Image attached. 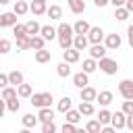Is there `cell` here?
<instances>
[{
  "label": "cell",
  "instance_id": "obj_38",
  "mask_svg": "<svg viewBox=\"0 0 133 133\" xmlns=\"http://www.w3.org/2000/svg\"><path fill=\"white\" fill-rule=\"evenodd\" d=\"M44 46H46V39L42 35H33L31 37V50H42Z\"/></svg>",
  "mask_w": 133,
  "mask_h": 133
},
{
  "label": "cell",
  "instance_id": "obj_19",
  "mask_svg": "<svg viewBox=\"0 0 133 133\" xmlns=\"http://www.w3.org/2000/svg\"><path fill=\"white\" fill-rule=\"evenodd\" d=\"M37 121H39V123H52V121H54V110H52L50 106H48V108H39Z\"/></svg>",
  "mask_w": 133,
  "mask_h": 133
},
{
  "label": "cell",
  "instance_id": "obj_29",
  "mask_svg": "<svg viewBox=\"0 0 133 133\" xmlns=\"http://www.w3.org/2000/svg\"><path fill=\"white\" fill-rule=\"evenodd\" d=\"M96 69H98V60H96V58H91V56H89V58H85V60H83V73L91 75Z\"/></svg>",
  "mask_w": 133,
  "mask_h": 133
},
{
  "label": "cell",
  "instance_id": "obj_8",
  "mask_svg": "<svg viewBox=\"0 0 133 133\" xmlns=\"http://www.w3.org/2000/svg\"><path fill=\"white\" fill-rule=\"evenodd\" d=\"M73 85H75L77 89H83L85 85H89V75L83 73V71L75 73V75H73Z\"/></svg>",
  "mask_w": 133,
  "mask_h": 133
},
{
  "label": "cell",
  "instance_id": "obj_50",
  "mask_svg": "<svg viewBox=\"0 0 133 133\" xmlns=\"http://www.w3.org/2000/svg\"><path fill=\"white\" fill-rule=\"evenodd\" d=\"M125 2H127V0H110V4H112L114 8H118V6H125Z\"/></svg>",
  "mask_w": 133,
  "mask_h": 133
},
{
  "label": "cell",
  "instance_id": "obj_15",
  "mask_svg": "<svg viewBox=\"0 0 133 133\" xmlns=\"http://www.w3.org/2000/svg\"><path fill=\"white\" fill-rule=\"evenodd\" d=\"M69 8L73 15H83L85 12V0H66Z\"/></svg>",
  "mask_w": 133,
  "mask_h": 133
},
{
  "label": "cell",
  "instance_id": "obj_30",
  "mask_svg": "<svg viewBox=\"0 0 133 133\" xmlns=\"http://www.w3.org/2000/svg\"><path fill=\"white\" fill-rule=\"evenodd\" d=\"M17 94H19V98H31L33 96V87L29 83H21L17 87Z\"/></svg>",
  "mask_w": 133,
  "mask_h": 133
},
{
  "label": "cell",
  "instance_id": "obj_20",
  "mask_svg": "<svg viewBox=\"0 0 133 133\" xmlns=\"http://www.w3.org/2000/svg\"><path fill=\"white\" fill-rule=\"evenodd\" d=\"M12 12H15L17 17H23V15H27V12H29V4H27L25 0H17V2L12 4Z\"/></svg>",
  "mask_w": 133,
  "mask_h": 133
},
{
  "label": "cell",
  "instance_id": "obj_47",
  "mask_svg": "<svg viewBox=\"0 0 133 133\" xmlns=\"http://www.w3.org/2000/svg\"><path fill=\"white\" fill-rule=\"evenodd\" d=\"M102 133H116V129H114L112 125H104V127H102Z\"/></svg>",
  "mask_w": 133,
  "mask_h": 133
},
{
  "label": "cell",
  "instance_id": "obj_39",
  "mask_svg": "<svg viewBox=\"0 0 133 133\" xmlns=\"http://www.w3.org/2000/svg\"><path fill=\"white\" fill-rule=\"evenodd\" d=\"M19 108H21L19 96H17V98H12V100H6V110H8V112H17Z\"/></svg>",
  "mask_w": 133,
  "mask_h": 133
},
{
  "label": "cell",
  "instance_id": "obj_10",
  "mask_svg": "<svg viewBox=\"0 0 133 133\" xmlns=\"http://www.w3.org/2000/svg\"><path fill=\"white\" fill-rule=\"evenodd\" d=\"M15 25H17V15H15L12 10L0 15V29H4V27H15Z\"/></svg>",
  "mask_w": 133,
  "mask_h": 133
},
{
  "label": "cell",
  "instance_id": "obj_52",
  "mask_svg": "<svg viewBox=\"0 0 133 133\" xmlns=\"http://www.w3.org/2000/svg\"><path fill=\"white\" fill-rule=\"evenodd\" d=\"M19 133H33V131H31V129H27V127H23V129H21Z\"/></svg>",
  "mask_w": 133,
  "mask_h": 133
},
{
  "label": "cell",
  "instance_id": "obj_9",
  "mask_svg": "<svg viewBox=\"0 0 133 133\" xmlns=\"http://www.w3.org/2000/svg\"><path fill=\"white\" fill-rule=\"evenodd\" d=\"M125 123H127V114H125L123 110L112 112V121H110V125H112L114 129H125Z\"/></svg>",
  "mask_w": 133,
  "mask_h": 133
},
{
  "label": "cell",
  "instance_id": "obj_13",
  "mask_svg": "<svg viewBox=\"0 0 133 133\" xmlns=\"http://www.w3.org/2000/svg\"><path fill=\"white\" fill-rule=\"evenodd\" d=\"M91 29V25L85 21V19H79L75 25H73V31H75V35H87V31Z\"/></svg>",
  "mask_w": 133,
  "mask_h": 133
},
{
  "label": "cell",
  "instance_id": "obj_31",
  "mask_svg": "<svg viewBox=\"0 0 133 133\" xmlns=\"http://www.w3.org/2000/svg\"><path fill=\"white\" fill-rule=\"evenodd\" d=\"M102 127H104V125H102L98 118H89V121H87V125H85L87 133H100V131H102Z\"/></svg>",
  "mask_w": 133,
  "mask_h": 133
},
{
  "label": "cell",
  "instance_id": "obj_18",
  "mask_svg": "<svg viewBox=\"0 0 133 133\" xmlns=\"http://www.w3.org/2000/svg\"><path fill=\"white\" fill-rule=\"evenodd\" d=\"M77 110L81 112V116H94V114H96V106H94V102H81V104L77 106Z\"/></svg>",
  "mask_w": 133,
  "mask_h": 133
},
{
  "label": "cell",
  "instance_id": "obj_11",
  "mask_svg": "<svg viewBox=\"0 0 133 133\" xmlns=\"http://www.w3.org/2000/svg\"><path fill=\"white\" fill-rule=\"evenodd\" d=\"M46 10H48V4H46V2L33 0V2L29 4V12H31L33 17H42V15H46Z\"/></svg>",
  "mask_w": 133,
  "mask_h": 133
},
{
  "label": "cell",
  "instance_id": "obj_17",
  "mask_svg": "<svg viewBox=\"0 0 133 133\" xmlns=\"http://www.w3.org/2000/svg\"><path fill=\"white\" fill-rule=\"evenodd\" d=\"M35 62H39V64H46V62H50L52 60V52L50 50H46V48H42V50H35Z\"/></svg>",
  "mask_w": 133,
  "mask_h": 133
},
{
  "label": "cell",
  "instance_id": "obj_57",
  "mask_svg": "<svg viewBox=\"0 0 133 133\" xmlns=\"http://www.w3.org/2000/svg\"><path fill=\"white\" fill-rule=\"evenodd\" d=\"M100 133H102V131H100Z\"/></svg>",
  "mask_w": 133,
  "mask_h": 133
},
{
  "label": "cell",
  "instance_id": "obj_3",
  "mask_svg": "<svg viewBox=\"0 0 133 133\" xmlns=\"http://www.w3.org/2000/svg\"><path fill=\"white\" fill-rule=\"evenodd\" d=\"M98 66H100V71H102L104 75H116V73H118V62H116L114 58H108V56L100 58V60H98Z\"/></svg>",
  "mask_w": 133,
  "mask_h": 133
},
{
  "label": "cell",
  "instance_id": "obj_35",
  "mask_svg": "<svg viewBox=\"0 0 133 133\" xmlns=\"http://www.w3.org/2000/svg\"><path fill=\"white\" fill-rule=\"evenodd\" d=\"M19 94H17V87L15 85H8V87H4L2 89V94H0V98L2 100H12V98H17Z\"/></svg>",
  "mask_w": 133,
  "mask_h": 133
},
{
  "label": "cell",
  "instance_id": "obj_4",
  "mask_svg": "<svg viewBox=\"0 0 133 133\" xmlns=\"http://www.w3.org/2000/svg\"><path fill=\"white\" fill-rule=\"evenodd\" d=\"M121 44H123L121 33H106V37H104V46H106L108 50H118Z\"/></svg>",
  "mask_w": 133,
  "mask_h": 133
},
{
  "label": "cell",
  "instance_id": "obj_49",
  "mask_svg": "<svg viewBox=\"0 0 133 133\" xmlns=\"http://www.w3.org/2000/svg\"><path fill=\"white\" fill-rule=\"evenodd\" d=\"M4 112H6V100H2V98H0V118L4 116Z\"/></svg>",
  "mask_w": 133,
  "mask_h": 133
},
{
  "label": "cell",
  "instance_id": "obj_22",
  "mask_svg": "<svg viewBox=\"0 0 133 133\" xmlns=\"http://www.w3.org/2000/svg\"><path fill=\"white\" fill-rule=\"evenodd\" d=\"M8 83L15 85V87H19L21 83H25V75H23L21 71H10V73H8Z\"/></svg>",
  "mask_w": 133,
  "mask_h": 133
},
{
  "label": "cell",
  "instance_id": "obj_26",
  "mask_svg": "<svg viewBox=\"0 0 133 133\" xmlns=\"http://www.w3.org/2000/svg\"><path fill=\"white\" fill-rule=\"evenodd\" d=\"M56 73H58V77H62V79H66V77H71V64L69 62H58L56 64Z\"/></svg>",
  "mask_w": 133,
  "mask_h": 133
},
{
  "label": "cell",
  "instance_id": "obj_25",
  "mask_svg": "<svg viewBox=\"0 0 133 133\" xmlns=\"http://www.w3.org/2000/svg\"><path fill=\"white\" fill-rule=\"evenodd\" d=\"M25 27H27V35L29 37H33V35H39V29H42V25L33 19V21H27L25 23Z\"/></svg>",
  "mask_w": 133,
  "mask_h": 133
},
{
  "label": "cell",
  "instance_id": "obj_32",
  "mask_svg": "<svg viewBox=\"0 0 133 133\" xmlns=\"http://www.w3.org/2000/svg\"><path fill=\"white\" fill-rule=\"evenodd\" d=\"M64 118H66V123L77 125V123L81 121V112H79V110H75V108H71L69 112H64Z\"/></svg>",
  "mask_w": 133,
  "mask_h": 133
},
{
  "label": "cell",
  "instance_id": "obj_34",
  "mask_svg": "<svg viewBox=\"0 0 133 133\" xmlns=\"http://www.w3.org/2000/svg\"><path fill=\"white\" fill-rule=\"evenodd\" d=\"M114 17H116V21H121V23H125L129 17H131V12L125 8V6H118V8H114Z\"/></svg>",
  "mask_w": 133,
  "mask_h": 133
},
{
  "label": "cell",
  "instance_id": "obj_16",
  "mask_svg": "<svg viewBox=\"0 0 133 133\" xmlns=\"http://www.w3.org/2000/svg\"><path fill=\"white\" fill-rule=\"evenodd\" d=\"M46 15H48L52 21H60V19H62V6H60V4H50L48 10H46Z\"/></svg>",
  "mask_w": 133,
  "mask_h": 133
},
{
  "label": "cell",
  "instance_id": "obj_23",
  "mask_svg": "<svg viewBox=\"0 0 133 133\" xmlns=\"http://www.w3.org/2000/svg\"><path fill=\"white\" fill-rule=\"evenodd\" d=\"M98 102H100V106H108V104H112V100H114V96H112V91H108V89H102L100 94H98V98H96Z\"/></svg>",
  "mask_w": 133,
  "mask_h": 133
},
{
  "label": "cell",
  "instance_id": "obj_48",
  "mask_svg": "<svg viewBox=\"0 0 133 133\" xmlns=\"http://www.w3.org/2000/svg\"><path fill=\"white\" fill-rule=\"evenodd\" d=\"M94 4H96L98 8H104L106 4H110V0H94Z\"/></svg>",
  "mask_w": 133,
  "mask_h": 133
},
{
  "label": "cell",
  "instance_id": "obj_45",
  "mask_svg": "<svg viewBox=\"0 0 133 133\" xmlns=\"http://www.w3.org/2000/svg\"><path fill=\"white\" fill-rule=\"evenodd\" d=\"M127 42H129V46L133 48V25L127 27Z\"/></svg>",
  "mask_w": 133,
  "mask_h": 133
},
{
  "label": "cell",
  "instance_id": "obj_2",
  "mask_svg": "<svg viewBox=\"0 0 133 133\" xmlns=\"http://www.w3.org/2000/svg\"><path fill=\"white\" fill-rule=\"evenodd\" d=\"M52 94L50 91H37V94H33L31 98H29V102H31V106H35V108H48V106H52Z\"/></svg>",
  "mask_w": 133,
  "mask_h": 133
},
{
  "label": "cell",
  "instance_id": "obj_1",
  "mask_svg": "<svg viewBox=\"0 0 133 133\" xmlns=\"http://www.w3.org/2000/svg\"><path fill=\"white\" fill-rule=\"evenodd\" d=\"M56 39H58L60 50H69V48H73V39H75L73 25H69V23H60V25L56 27Z\"/></svg>",
  "mask_w": 133,
  "mask_h": 133
},
{
  "label": "cell",
  "instance_id": "obj_14",
  "mask_svg": "<svg viewBox=\"0 0 133 133\" xmlns=\"http://www.w3.org/2000/svg\"><path fill=\"white\" fill-rule=\"evenodd\" d=\"M62 60H64V62H69V64H75V62H79V50H75V48L62 50Z\"/></svg>",
  "mask_w": 133,
  "mask_h": 133
},
{
  "label": "cell",
  "instance_id": "obj_41",
  "mask_svg": "<svg viewBox=\"0 0 133 133\" xmlns=\"http://www.w3.org/2000/svg\"><path fill=\"white\" fill-rule=\"evenodd\" d=\"M42 133H58V127L56 123H42Z\"/></svg>",
  "mask_w": 133,
  "mask_h": 133
},
{
  "label": "cell",
  "instance_id": "obj_27",
  "mask_svg": "<svg viewBox=\"0 0 133 133\" xmlns=\"http://www.w3.org/2000/svg\"><path fill=\"white\" fill-rule=\"evenodd\" d=\"M56 108H58V112H62V114H64V112H69V110L73 108V100H71L69 96H64V98H60V100H58V106H56Z\"/></svg>",
  "mask_w": 133,
  "mask_h": 133
},
{
  "label": "cell",
  "instance_id": "obj_5",
  "mask_svg": "<svg viewBox=\"0 0 133 133\" xmlns=\"http://www.w3.org/2000/svg\"><path fill=\"white\" fill-rule=\"evenodd\" d=\"M118 94L125 98V100H133V81L131 79H123L118 83Z\"/></svg>",
  "mask_w": 133,
  "mask_h": 133
},
{
  "label": "cell",
  "instance_id": "obj_6",
  "mask_svg": "<svg viewBox=\"0 0 133 133\" xmlns=\"http://www.w3.org/2000/svg\"><path fill=\"white\" fill-rule=\"evenodd\" d=\"M104 37H106V33H104L102 27H91V29L87 31V39H89V44H102Z\"/></svg>",
  "mask_w": 133,
  "mask_h": 133
},
{
  "label": "cell",
  "instance_id": "obj_54",
  "mask_svg": "<svg viewBox=\"0 0 133 133\" xmlns=\"http://www.w3.org/2000/svg\"><path fill=\"white\" fill-rule=\"evenodd\" d=\"M75 133H87V129H77Z\"/></svg>",
  "mask_w": 133,
  "mask_h": 133
},
{
  "label": "cell",
  "instance_id": "obj_28",
  "mask_svg": "<svg viewBox=\"0 0 133 133\" xmlns=\"http://www.w3.org/2000/svg\"><path fill=\"white\" fill-rule=\"evenodd\" d=\"M21 123H23V127H27V129H33L39 121H37V116H33L31 112H27V114H23L21 116Z\"/></svg>",
  "mask_w": 133,
  "mask_h": 133
},
{
  "label": "cell",
  "instance_id": "obj_37",
  "mask_svg": "<svg viewBox=\"0 0 133 133\" xmlns=\"http://www.w3.org/2000/svg\"><path fill=\"white\" fill-rule=\"evenodd\" d=\"M12 35H15V39L27 35V27H25V23H17V25L12 27Z\"/></svg>",
  "mask_w": 133,
  "mask_h": 133
},
{
  "label": "cell",
  "instance_id": "obj_36",
  "mask_svg": "<svg viewBox=\"0 0 133 133\" xmlns=\"http://www.w3.org/2000/svg\"><path fill=\"white\" fill-rule=\"evenodd\" d=\"M29 48H31V37L29 35L17 37V50H29Z\"/></svg>",
  "mask_w": 133,
  "mask_h": 133
},
{
  "label": "cell",
  "instance_id": "obj_53",
  "mask_svg": "<svg viewBox=\"0 0 133 133\" xmlns=\"http://www.w3.org/2000/svg\"><path fill=\"white\" fill-rule=\"evenodd\" d=\"M8 2H10V0H0V4H2V6H6Z\"/></svg>",
  "mask_w": 133,
  "mask_h": 133
},
{
  "label": "cell",
  "instance_id": "obj_21",
  "mask_svg": "<svg viewBox=\"0 0 133 133\" xmlns=\"http://www.w3.org/2000/svg\"><path fill=\"white\" fill-rule=\"evenodd\" d=\"M39 35H42L46 42H52V39L56 37V27H52V25H42Z\"/></svg>",
  "mask_w": 133,
  "mask_h": 133
},
{
  "label": "cell",
  "instance_id": "obj_44",
  "mask_svg": "<svg viewBox=\"0 0 133 133\" xmlns=\"http://www.w3.org/2000/svg\"><path fill=\"white\" fill-rule=\"evenodd\" d=\"M10 83H8V75H4V73H0V89H4V87H8Z\"/></svg>",
  "mask_w": 133,
  "mask_h": 133
},
{
  "label": "cell",
  "instance_id": "obj_7",
  "mask_svg": "<svg viewBox=\"0 0 133 133\" xmlns=\"http://www.w3.org/2000/svg\"><path fill=\"white\" fill-rule=\"evenodd\" d=\"M79 98H81V102H94L98 98V91H96V87L85 85L83 89H79Z\"/></svg>",
  "mask_w": 133,
  "mask_h": 133
},
{
  "label": "cell",
  "instance_id": "obj_42",
  "mask_svg": "<svg viewBox=\"0 0 133 133\" xmlns=\"http://www.w3.org/2000/svg\"><path fill=\"white\" fill-rule=\"evenodd\" d=\"M77 131V125H73V123H66L64 121V125L60 127V133H75Z\"/></svg>",
  "mask_w": 133,
  "mask_h": 133
},
{
  "label": "cell",
  "instance_id": "obj_51",
  "mask_svg": "<svg viewBox=\"0 0 133 133\" xmlns=\"http://www.w3.org/2000/svg\"><path fill=\"white\" fill-rule=\"evenodd\" d=\"M125 8H127L129 12H133V0H127V2H125Z\"/></svg>",
  "mask_w": 133,
  "mask_h": 133
},
{
  "label": "cell",
  "instance_id": "obj_12",
  "mask_svg": "<svg viewBox=\"0 0 133 133\" xmlns=\"http://www.w3.org/2000/svg\"><path fill=\"white\" fill-rule=\"evenodd\" d=\"M106 52H108V48H106L104 44H91V48H89V56H91V58H96V60L104 58V56H106Z\"/></svg>",
  "mask_w": 133,
  "mask_h": 133
},
{
  "label": "cell",
  "instance_id": "obj_55",
  "mask_svg": "<svg viewBox=\"0 0 133 133\" xmlns=\"http://www.w3.org/2000/svg\"><path fill=\"white\" fill-rule=\"evenodd\" d=\"M37 2H48V0H37Z\"/></svg>",
  "mask_w": 133,
  "mask_h": 133
},
{
  "label": "cell",
  "instance_id": "obj_24",
  "mask_svg": "<svg viewBox=\"0 0 133 133\" xmlns=\"http://www.w3.org/2000/svg\"><path fill=\"white\" fill-rule=\"evenodd\" d=\"M87 44H89V39H87V35H75V39H73V48L75 50H87Z\"/></svg>",
  "mask_w": 133,
  "mask_h": 133
},
{
  "label": "cell",
  "instance_id": "obj_40",
  "mask_svg": "<svg viewBox=\"0 0 133 133\" xmlns=\"http://www.w3.org/2000/svg\"><path fill=\"white\" fill-rule=\"evenodd\" d=\"M12 50V42L6 37H0V54H8Z\"/></svg>",
  "mask_w": 133,
  "mask_h": 133
},
{
  "label": "cell",
  "instance_id": "obj_43",
  "mask_svg": "<svg viewBox=\"0 0 133 133\" xmlns=\"http://www.w3.org/2000/svg\"><path fill=\"white\" fill-rule=\"evenodd\" d=\"M125 114H133V100H125L123 102V108H121Z\"/></svg>",
  "mask_w": 133,
  "mask_h": 133
},
{
  "label": "cell",
  "instance_id": "obj_46",
  "mask_svg": "<svg viewBox=\"0 0 133 133\" xmlns=\"http://www.w3.org/2000/svg\"><path fill=\"white\" fill-rule=\"evenodd\" d=\"M125 127H127L129 131H133V114H127V123H125Z\"/></svg>",
  "mask_w": 133,
  "mask_h": 133
},
{
  "label": "cell",
  "instance_id": "obj_56",
  "mask_svg": "<svg viewBox=\"0 0 133 133\" xmlns=\"http://www.w3.org/2000/svg\"><path fill=\"white\" fill-rule=\"evenodd\" d=\"M131 17H133V12H131Z\"/></svg>",
  "mask_w": 133,
  "mask_h": 133
},
{
  "label": "cell",
  "instance_id": "obj_33",
  "mask_svg": "<svg viewBox=\"0 0 133 133\" xmlns=\"http://www.w3.org/2000/svg\"><path fill=\"white\" fill-rule=\"evenodd\" d=\"M102 125H110V121H112V112L110 110H106V108H100V112H98V116H96Z\"/></svg>",
  "mask_w": 133,
  "mask_h": 133
}]
</instances>
